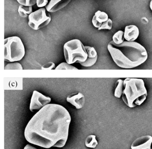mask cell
I'll return each instance as SVG.
<instances>
[{
    "label": "cell",
    "mask_w": 152,
    "mask_h": 149,
    "mask_svg": "<svg viewBox=\"0 0 152 149\" xmlns=\"http://www.w3.org/2000/svg\"><path fill=\"white\" fill-rule=\"evenodd\" d=\"M71 117L62 105L50 103L38 111L26 127L27 142L44 148H62L68 139Z\"/></svg>",
    "instance_id": "6da1fadb"
},
{
    "label": "cell",
    "mask_w": 152,
    "mask_h": 149,
    "mask_svg": "<svg viewBox=\"0 0 152 149\" xmlns=\"http://www.w3.org/2000/svg\"><path fill=\"white\" fill-rule=\"evenodd\" d=\"M107 49L115 63L124 69L137 67L148 57L145 48L136 41H125L116 45L112 41L107 45Z\"/></svg>",
    "instance_id": "7a4b0ae2"
},
{
    "label": "cell",
    "mask_w": 152,
    "mask_h": 149,
    "mask_svg": "<svg viewBox=\"0 0 152 149\" xmlns=\"http://www.w3.org/2000/svg\"><path fill=\"white\" fill-rule=\"evenodd\" d=\"M148 95L144 80L141 78H126L124 81L122 98L129 108L140 105L145 102Z\"/></svg>",
    "instance_id": "3957f363"
},
{
    "label": "cell",
    "mask_w": 152,
    "mask_h": 149,
    "mask_svg": "<svg viewBox=\"0 0 152 149\" xmlns=\"http://www.w3.org/2000/svg\"><path fill=\"white\" fill-rule=\"evenodd\" d=\"M64 53L66 63L70 65L83 63L88 57L85 46L77 39L65 43L64 46Z\"/></svg>",
    "instance_id": "277c9868"
},
{
    "label": "cell",
    "mask_w": 152,
    "mask_h": 149,
    "mask_svg": "<svg viewBox=\"0 0 152 149\" xmlns=\"http://www.w3.org/2000/svg\"><path fill=\"white\" fill-rule=\"evenodd\" d=\"M4 60L8 63L21 61L25 55V48L22 40L18 36L4 39Z\"/></svg>",
    "instance_id": "5b68a950"
},
{
    "label": "cell",
    "mask_w": 152,
    "mask_h": 149,
    "mask_svg": "<svg viewBox=\"0 0 152 149\" xmlns=\"http://www.w3.org/2000/svg\"><path fill=\"white\" fill-rule=\"evenodd\" d=\"M46 8H41L32 13L28 17V25L33 30L38 31L48 25L51 21L50 15Z\"/></svg>",
    "instance_id": "8992f818"
},
{
    "label": "cell",
    "mask_w": 152,
    "mask_h": 149,
    "mask_svg": "<svg viewBox=\"0 0 152 149\" xmlns=\"http://www.w3.org/2000/svg\"><path fill=\"white\" fill-rule=\"evenodd\" d=\"M51 99L39 91L34 90L33 93L30 104V110L32 112L40 110L44 106L50 103Z\"/></svg>",
    "instance_id": "52a82bcc"
},
{
    "label": "cell",
    "mask_w": 152,
    "mask_h": 149,
    "mask_svg": "<svg viewBox=\"0 0 152 149\" xmlns=\"http://www.w3.org/2000/svg\"><path fill=\"white\" fill-rule=\"evenodd\" d=\"M152 137L144 135L138 137L132 144L131 149H151Z\"/></svg>",
    "instance_id": "ba28073f"
},
{
    "label": "cell",
    "mask_w": 152,
    "mask_h": 149,
    "mask_svg": "<svg viewBox=\"0 0 152 149\" xmlns=\"http://www.w3.org/2000/svg\"><path fill=\"white\" fill-rule=\"evenodd\" d=\"M66 101L75 106L77 110L82 109L85 102V97L82 93L73 94L66 97Z\"/></svg>",
    "instance_id": "9c48e42d"
},
{
    "label": "cell",
    "mask_w": 152,
    "mask_h": 149,
    "mask_svg": "<svg viewBox=\"0 0 152 149\" xmlns=\"http://www.w3.org/2000/svg\"><path fill=\"white\" fill-rule=\"evenodd\" d=\"M72 0H50L45 7L47 11L53 13L58 11L66 7Z\"/></svg>",
    "instance_id": "30bf717a"
},
{
    "label": "cell",
    "mask_w": 152,
    "mask_h": 149,
    "mask_svg": "<svg viewBox=\"0 0 152 149\" xmlns=\"http://www.w3.org/2000/svg\"><path fill=\"white\" fill-rule=\"evenodd\" d=\"M85 47L88 55V58L86 61L81 63L80 64L84 67H91L96 63L98 59L97 53L93 47L85 46Z\"/></svg>",
    "instance_id": "8fae6325"
},
{
    "label": "cell",
    "mask_w": 152,
    "mask_h": 149,
    "mask_svg": "<svg viewBox=\"0 0 152 149\" xmlns=\"http://www.w3.org/2000/svg\"><path fill=\"white\" fill-rule=\"evenodd\" d=\"M139 35V30L136 25H127L124 29V38L127 41H134Z\"/></svg>",
    "instance_id": "7c38bea8"
},
{
    "label": "cell",
    "mask_w": 152,
    "mask_h": 149,
    "mask_svg": "<svg viewBox=\"0 0 152 149\" xmlns=\"http://www.w3.org/2000/svg\"><path fill=\"white\" fill-rule=\"evenodd\" d=\"M108 16L105 12L98 10L95 13L92 19V23L96 28H99L102 24L108 19Z\"/></svg>",
    "instance_id": "4fadbf2b"
},
{
    "label": "cell",
    "mask_w": 152,
    "mask_h": 149,
    "mask_svg": "<svg viewBox=\"0 0 152 149\" xmlns=\"http://www.w3.org/2000/svg\"><path fill=\"white\" fill-rule=\"evenodd\" d=\"M18 12L21 17L26 18L33 12L32 7L20 5L18 8Z\"/></svg>",
    "instance_id": "5bb4252c"
},
{
    "label": "cell",
    "mask_w": 152,
    "mask_h": 149,
    "mask_svg": "<svg viewBox=\"0 0 152 149\" xmlns=\"http://www.w3.org/2000/svg\"><path fill=\"white\" fill-rule=\"evenodd\" d=\"M124 81L121 79L118 80L115 83L114 96L115 97L120 98L122 97L124 89Z\"/></svg>",
    "instance_id": "9a60e30c"
},
{
    "label": "cell",
    "mask_w": 152,
    "mask_h": 149,
    "mask_svg": "<svg viewBox=\"0 0 152 149\" xmlns=\"http://www.w3.org/2000/svg\"><path fill=\"white\" fill-rule=\"evenodd\" d=\"M85 145L88 148H96L98 145V142L96 139V136L92 134L88 136L85 139Z\"/></svg>",
    "instance_id": "2e32d148"
},
{
    "label": "cell",
    "mask_w": 152,
    "mask_h": 149,
    "mask_svg": "<svg viewBox=\"0 0 152 149\" xmlns=\"http://www.w3.org/2000/svg\"><path fill=\"white\" fill-rule=\"evenodd\" d=\"M124 32L119 31L115 33L113 37V41L116 45H120L124 42Z\"/></svg>",
    "instance_id": "e0dca14e"
},
{
    "label": "cell",
    "mask_w": 152,
    "mask_h": 149,
    "mask_svg": "<svg viewBox=\"0 0 152 149\" xmlns=\"http://www.w3.org/2000/svg\"><path fill=\"white\" fill-rule=\"evenodd\" d=\"M5 70H23V67L22 65L18 62H13L8 64L5 66Z\"/></svg>",
    "instance_id": "ac0fdd59"
},
{
    "label": "cell",
    "mask_w": 152,
    "mask_h": 149,
    "mask_svg": "<svg viewBox=\"0 0 152 149\" xmlns=\"http://www.w3.org/2000/svg\"><path fill=\"white\" fill-rule=\"evenodd\" d=\"M56 70H78L76 67L69 64L67 63H62L59 64L56 67Z\"/></svg>",
    "instance_id": "d6986e66"
},
{
    "label": "cell",
    "mask_w": 152,
    "mask_h": 149,
    "mask_svg": "<svg viewBox=\"0 0 152 149\" xmlns=\"http://www.w3.org/2000/svg\"><path fill=\"white\" fill-rule=\"evenodd\" d=\"M113 27V21L110 18H108L107 21L102 24V25L98 29V31L101 30H111Z\"/></svg>",
    "instance_id": "ffe728a7"
},
{
    "label": "cell",
    "mask_w": 152,
    "mask_h": 149,
    "mask_svg": "<svg viewBox=\"0 0 152 149\" xmlns=\"http://www.w3.org/2000/svg\"><path fill=\"white\" fill-rule=\"evenodd\" d=\"M19 4L25 6H32L36 4L37 0H16Z\"/></svg>",
    "instance_id": "44dd1931"
},
{
    "label": "cell",
    "mask_w": 152,
    "mask_h": 149,
    "mask_svg": "<svg viewBox=\"0 0 152 149\" xmlns=\"http://www.w3.org/2000/svg\"><path fill=\"white\" fill-rule=\"evenodd\" d=\"M56 64L53 62H48L42 66V70H51L56 69Z\"/></svg>",
    "instance_id": "7402d4cb"
},
{
    "label": "cell",
    "mask_w": 152,
    "mask_h": 149,
    "mask_svg": "<svg viewBox=\"0 0 152 149\" xmlns=\"http://www.w3.org/2000/svg\"><path fill=\"white\" fill-rule=\"evenodd\" d=\"M48 3V0H37L36 5L38 7L43 8L46 7Z\"/></svg>",
    "instance_id": "603a6c76"
},
{
    "label": "cell",
    "mask_w": 152,
    "mask_h": 149,
    "mask_svg": "<svg viewBox=\"0 0 152 149\" xmlns=\"http://www.w3.org/2000/svg\"><path fill=\"white\" fill-rule=\"evenodd\" d=\"M24 149H38L35 147H34L32 145H31L30 144H27L25 146Z\"/></svg>",
    "instance_id": "cb8c5ba5"
},
{
    "label": "cell",
    "mask_w": 152,
    "mask_h": 149,
    "mask_svg": "<svg viewBox=\"0 0 152 149\" xmlns=\"http://www.w3.org/2000/svg\"><path fill=\"white\" fill-rule=\"evenodd\" d=\"M141 21L145 24H147L148 23V20L147 18L145 17H142V18H141Z\"/></svg>",
    "instance_id": "d4e9b609"
},
{
    "label": "cell",
    "mask_w": 152,
    "mask_h": 149,
    "mask_svg": "<svg viewBox=\"0 0 152 149\" xmlns=\"http://www.w3.org/2000/svg\"><path fill=\"white\" fill-rule=\"evenodd\" d=\"M149 7H150V9H151V10L152 11V0H151V1H150V4H149Z\"/></svg>",
    "instance_id": "484cf974"
}]
</instances>
